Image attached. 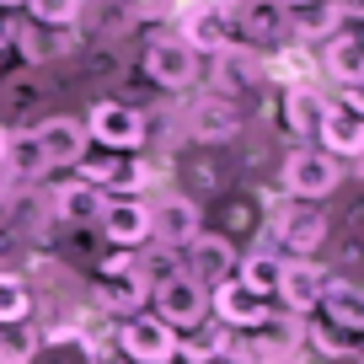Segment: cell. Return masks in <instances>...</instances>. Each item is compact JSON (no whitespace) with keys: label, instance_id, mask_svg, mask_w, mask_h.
Returning a JSON list of instances; mask_svg holds the SVG:
<instances>
[{"label":"cell","instance_id":"cell-1","mask_svg":"<svg viewBox=\"0 0 364 364\" xmlns=\"http://www.w3.org/2000/svg\"><path fill=\"white\" fill-rule=\"evenodd\" d=\"M338 182H343V166H338V156H327L321 145H300V150L284 156V193L300 198V204L327 198Z\"/></svg>","mask_w":364,"mask_h":364},{"label":"cell","instance_id":"cell-2","mask_svg":"<svg viewBox=\"0 0 364 364\" xmlns=\"http://www.w3.org/2000/svg\"><path fill=\"white\" fill-rule=\"evenodd\" d=\"M230 33H241L247 43L273 48L289 38V6L284 0H230Z\"/></svg>","mask_w":364,"mask_h":364},{"label":"cell","instance_id":"cell-3","mask_svg":"<svg viewBox=\"0 0 364 364\" xmlns=\"http://www.w3.org/2000/svg\"><path fill=\"white\" fill-rule=\"evenodd\" d=\"M86 139H97L102 150L124 156V150H139V145H145V118H139L129 102H97V107L86 113Z\"/></svg>","mask_w":364,"mask_h":364},{"label":"cell","instance_id":"cell-4","mask_svg":"<svg viewBox=\"0 0 364 364\" xmlns=\"http://www.w3.org/2000/svg\"><path fill=\"white\" fill-rule=\"evenodd\" d=\"M182 273L204 289L225 284V279H236V247H230L225 236H215V230H198V236L182 247Z\"/></svg>","mask_w":364,"mask_h":364},{"label":"cell","instance_id":"cell-5","mask_svg":"<svg viewBox=\"0 0 364 364\" xmlns=\"http://www.w3.org/2000/svg\"><path fill=\"white\" fill-rule=\"evenodd\" d=\"M182 43L193 48V54H225L230 48V11H225V0H198V6H188L182 11Z\"/></svg>","mask_w":364,"mask_h":364},{"label":"cell","instance_id":"cell-6","mask_svg":"<svg viewBox=\"0 0 364 364\" xmlns=\"http://www.w3.org/2000/svg\"><path fill=\"white\" fill-rule=\"evenodd\" d=\"M124 353L134 364H171L177 359V327H166L161 316L139 311V316L124 321Z\"/></svg>","mask_w":364,"mask_h":364},{"label":"cell","instance_id":"cell-7","mask_svg":"<svg viewBox=\"0 0 364 364\" xmlns=\"http://www.w3.org/2000/svg\"><path fill=\"white\" fill-rule=\"evenodd\" d=\"M156 316L166 327H198V321H209V289L177 273V279L156 284Z\"/></svg>","mask_w":364,"mask_h":364},{"label":"cell","instance_id":"cell-8","mask_svg":"<svg viewBox=\"0 0 364 364\" xmlns=\"http://www.w3.org/2000/svg\"><path fill=\"white\" fill-rule=\"evenodd\" d=\"M145 75L156 80L161 91H188L198 75V54L182 38H156V43L145 48Z\"/></svg>","mask_w":364,"mask_h":364},{"label":"cell","instance_id":"cell-9","mask_svg":"<svg viewBox=\"0 0 364 364\" xmlns=\"http://www.w3.org/2000/svg\"><path fill=\"white\" fill-rule=\"evenodd\" d=\"M321 289H327V273L316 268V262L306 257H284V273H279V306L289 311V316H311V311L321 306Z\"/></svg>","mask_w":364,"mask_h":364},{"label":"cell","instance_id":"cell-10","mask_svg":"<svg viewBox=\"0 0 364 364\" xmlns=\"http://www.w3.org/2000/svg\"><path fill=\"white\" fill-rule=\"evenodd\" d=\"M33 139H38V150H43V166L54 171V166H80L86 161V124H75V118H48V124H38L33 129Z\"/></svg>","mask_w":364,"mask_h":364},{"label":"cell","instance_id":"cell-11","mask_svg":"<svg viewBox=\"0 0 364 364\" xmlns=\"http://www.w3.org/2000/svg\"><path fill=\"white\" fill-rule=\"evenodd\" d=\"M209 311H215V321H225V327H262V321L273 316V306L262 295H252V289H241L236 279H225V284L209 289Z\"/></svg>","mask_w":364,"mask_h":364},{"label":"cell","instance_id":"cell-12","mask_svg":"<svg viewBox=\"0 0 364 364\" xmlns=\"http://www.w3.org/2000/svg\"><path fill=\"white\" fill-rule=\"evenodd\" d=\"M198 230L204 225H198V204L193 198H161V204L150 209V241H156V247L182 252Z\"/></svg>","mask_w":364,"mask_h":364},{"label":"cell","instance_id":"cell-13","mask_svg":"<svg viewBox=\"0 0 364 364\" xmlns=\"http://www.w3.org/2000/svg\"><path fill=\"white\" fill-rule=\"evenodd\" d=\"M97 220H102V236L113 241V247H124V252H134V247L150 241V204H139V198H107Z\"/></svg>","mask_w":364,"mask_h":364},{"label":"cell","instance_id":"cell-14","mask_svg":"<svg viewBox=\"0 0 364 364\" xmlns=\"http://www.w3.org/2000/svg\"><path fill=\"white\" fill-rule=\"evenodd\" d=\"M316 139H321L327 156H364V113H353V107H343V102H327Z\"/></svg>","mask_w":364,"mask_h":364},{"label":"cell","instance_id":"cell-15","mask_svg":"<svg viewBox=\"0 0 364 364\" xmlns=\"http://www.w3.org/2000/svg\"><path fill=\"white\" fill-rule=\"evenodd\" d=\"M279 241L289 247V257H306V262H316L321 241H327V220H321L311 204H295L284 220H279Z\"/></svg>","mask_w":364,"mask_h":364},{"label":"cell","instance_id":"cell-16","mask_svg":"<svg viewBox=\"0 0 364 364\" xmlns=\"http://www.w3.org/2000/svg\"><path fill=\"white\" fill-rule=\"evenodd\" d=\"M188 129H193V139H230V134L241 129V107L230 102L225 91L198 97V102L188 107Z\"/></svg>","mask_w":364,"mask_h":364},{"label":"cell","instance_id":"cell-17","mask_svg":"<svg viewBox=\"0 0 364 364\" xmlns=\"http://www.w3.org/2000/svg\"><path fill=\"white\" fill-rule=\"evenodd\" d=\"M279 113H284V129L295 139H311L321 129V113H327V97H321L316 86H306V80H295V86H284V102H279Z\"/></svg>","mask_w":364,"mask_h":364},{"label":"cell","instance_id":"cell-18","mask_svg":"<svg viewBox=\"0 0 364 364\" xmlns=\"http://www.w3.org/2000/svg\"><path fill=\"white\" fill-rule=\"evenodd\" d=\"M321 311H327V327L338 332H364V289L359 284H338V279H327V289H321Z\"/></svg>","mask_w":364,"mask_h":364},{"label":"cell","instance_id":"cell-19","mask_svg":"<svg viewBox=\"0 0 364 364\" xmlns=\"http://www.w3.org/2000/svg\"><path fill=\"white\" fill-rule=\"evenodd\" d=\"M321 70H327L338 86L364 80V43H359V33H332L327 48H321Z\"/></svg>","mask_w":364,"mask_h":364},{"label":"cell","instance_id":"cell-20","mask_svg":"<svg viewBox=\"0 0 364 364\" xmlns=\"http://www.w3.org/2000/svg\"><path fill=\"white\" fill-rule=\"evenodd\" d=\"M97 300H102L113 316H139V311H145V300H150V284L139 279L134 268H129V273H102Z\"/></svg>","mask_w":364,"mask_h":364},{"label":"cell","instance_id":"cell-21","mask_svg":"<svg viewBox=\"0 0 364 364\" xmlns=\"http://www.w3.org/2000/svg\"><path fill=\"white\" fill-rule=\"evenodd\" d=\"M225 348H230L225 321H198V327H188V338H177V359H188V364H209Z\"/></svg>","mask_w":364,"mask_h":364},{"label":"cell","instance_id":"cell-22","mask_svg":"<svg viewBox=\"0 0 364 364\" xmlns=\"http://www.w3.org/2000/svg\"><path fill=\"white\" fill-rule=\"evenodd\" d=\"M16 48L27 54V65H43V59H54V54H65V48H75V27H22V33L11 38Z\"/></svg>","mask_w":364,"mask_h":364},{"label":"cell","instance_id":"cell-23","mask_svg":"<svg viewBox=\"0 0 364 364\" xmlns=\"http://www.w3.org/2000/svg\"><path fill=\"white\" fill-rule=\"evenodd\" d=\"M279 273H284V257H279V252H252V257H241L236 284L252 289V295H262V300H273V289H279Z\"/></svg>","mask_w":364,"mask_h":364},{"label":"cell","instance_id":"cell-24","mask_svg":"<svg viewBox=\"0 0 364 364\" xmlns=\"http://www.w3.org/2000/svg\"><path fill=\"white\" fill-rule=\"evenodd\" d=\"M134 273L145 279L150 289H156V284H166V279H177V273H182V252L150 247V252H139V257H134Z\"/></svg>","mask_w":364,"mask_h":364},{"label":"cell","instance_id":"cell-25","mask_svg":"<svg viewBox=\"0 0 364 364\" xmlns=\"http://www.w3.org/2000/svg\"><path fill=\"white\" fill-rule=\"evenodd\" d=\"M102 204H107V198L97 193V188H86V182H75V188H65V193H59V215H65L70 225L97 220V215H102Z\"/></svg>","mask_w":364,"mask_h":364},{"label":"cell","instance_id":"cell-26","mask_svg":"<svg viewBox=\"0 0 364 364\" xmlns=\"http://www.w3.org/2000/svg\"><path fill=\"white\" fill-rule=\"evenodd\" d=\"M33 311V295H27V279L16 273H0V327H16Z\"/></svg>","mask_w":364,"mask_h":364},{"label":"cell","instance_id":"cell-27","mask_svg":"<svg viewBox=\"0 0 364 364\" xmlns=\"http://www.w3.org/2000/svg\"><path fill=\"white\" fill-rule=\"evenodd\" d=\"M27 11H33V22H43V27H75L80 0H27Z\"/></svg>","mask_w":364,"mask_h":364},{"label":"cell","instance_id":"cell-28","mask_svg":"<svg viewBox=\"0 0 364 364\" xmlns=\"http://www.w3.org/2000/svg\"><path fill=\"white\" fill-rule=\"evenodd\" d=\"M311 343H316L321 353H332V359H348V353H353V338H348V332H338V327H327V321L311 327Z\"/></svg>","mask_w":364,"mask_h":364},{"label":"cell","instance_id":"cell-29","mask_svg":"<svg viewBox=\"0 0 364 364\" xmlns=\"http://www.w3.org/2000/svg\"><path fill=\"white\" fill-rule=\"evenodd\" d=\"M343 107H353V113H364V80H353V86H343Z\"/></svg>","mask_w":364,"mask_h":364},{"label":"cell","instance_id":"cell-30","mask_svg":"<svg viewBox=\"0 0 364 364\" xmlns=\"http://www.w3.org/2000/svg\"><path fill=\"white\" fill-rule=\"evenodd\" d=\"M11 38H16V27H11V16L0 11V48H11Z\"/></svg>","mask_w":364,"mask_h":364},{"label":"cell","instance_id":"cell-31","mask_svg":"<svg viewBox=\"0 0 364 364\" xmlns=\"http://www.w3.org/2000/svg\"><path fill=\"white\" fill-rule=\"evenodd\" d=\"M209 364H252V359H247V353H241V348H225V353H220V359H209Z\"/></svg>","mask_w":364,"mask_h":364},{"label":"cell","instance_id":"cell-32","mask_svg":"<svg viewBox=\"0 0 364 364\" xmlns=\"http://www.w3.org/2000/svg\"><path fill=\"white\" fill-rule=\"evenodd\" d=\"M289 11H306V6H321V0H284Z\"/></svg>","mask_w":364,"mask_h":364},{"label":"cell","instance_id":"cell-33","mask_svg":"<svg viewBox=\"0 0 364 364\" xmlns=\"http://www.w3.org/2000/svg\"><path fill=\"white\" fill-rule=\"evenodd\" d=\"M16 6H27V0H0V11H16Z\"/></svg>","mask_w":364,"mask_h":364},{"label":"cell","instance_id":"cell-34","mask_svg":"<svg viewBox=\"0 0 364 364\" xmlns=\"http://www.w3.org/2000/svg\"><path fill=\"white\" fill-rule=\"evenodd\" d=\"M6 145H11V139H6V134H0V166H6Z\"/></svg>","mask_w":364,"mask_h":364},{"label":"cell","instance_id":"cell-35","mask_svg":"<svg viewBox=\"0 0 364 364\" xmlns=\"http://www.w3.org/2000/svg\"><path fill=\"white\" fill-rule=\"evenodd\" d=\"M359 43H364V27H359Z\"/></svg>","mask_w":364,"mask_h":364}]
</instances>
